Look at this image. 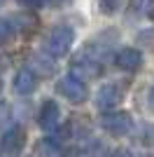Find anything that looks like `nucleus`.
<instances>
[{
	"label": "nucleus",
	"instance_id": "20e7f679",
	"mask_svg": "<svg viewBox=\"0 0 154 157\" xmlns=\"http://www.w3.org/2000/svg\"><path fill=\"white\" fill-rule=\"evenodd\" d=\"M56 89H58V94L63 98H68L70 103H84V101H86V87H84V82L79 78H75V75L61 78Z\"/></svg>",
	"mask_w": 154,
	"mask_h": 157
},
{
	"label": "nucleus",
	"instance_id": "a211bd4d",
	"mask_svg": "<svg viewBox=\"0 0 154 157\" xmlns=\"http://www.w3.org/2000/svg\"><path fill=\"white\" fill-rule=\"evenodd\" d=\"M0 92H2V78H0Z\"/></svg>",
	"mask_w": 154,
	"mask_h": 157
},
{
	"label": "nucleus",
	"instance_id": "7ed1b4c3",
	"mask_svg": "<svg viewBox=\"0 0 154 157\" xmlns=\"http://www.w3.org/2000/svg\"><path fill=\"white\" fill-rule=\"evenodd\" d=\"M124 94H126V87L124 85H119V82H108V85H103L96 92V105L101 110H112L115 105L122 103Z\"/></svg>",
	"mask_w": 154,
	"mask_h": 157
},
{
	"label": "nucleus",
	"instance_id": "6e6552de",
	"mask_svg": "<svg viewBox=\"0 0 154 157\" xmlns=\"http://www.w3.org/2000/svg\"><path fill=\"white\" fill-rule=\"evenodd\" d=\"M38 89V75L33 71H28V68H24V71H19L16 75H14V92L16 94H33Z\"/></svg>",
	"mask_w": 154,
	"mask_h": 157
},
{
	"label": "nucleus",
	"instance_id": "f3484780",
	"mask_svg": "<svg viewBox=\"0 0 154 157\" xmlns=\"http://www.w3.org/2000/svg\"><path fill=\"white\" fill-rule=\"evenodd\" d=\"M63 157H79V152L77 150H68V152H63Z\"/></svg>",
	"mask_w": 154,
	"mask_h": 157
},
{
	"label": "nucleus",
	"instance_id": "4468645a",
	"mask_svg": "<svg viewBox=\"0 0 154 157\" xmlns=\"http://www.w3.org/2000/svg\"><path fill=\"white\" fill-rule=\"evenodd\" d=\"M45 2H49V7H56L58 10V7H65L70 0H45Z\"/></svg>",
	"mask_w": 154,
	"mask_h": 157
},
{
	"label": "nucleus",
	"instance_id": "dca6fc26",
	"mask_svg": "<svg viewBox=\"0 0 154 157\" xmlns=\"http://www.w3.org/2000/svg\"><path fill=\"white\" fill-rule=\"evenodd\" d=\"M149 108H152V110H154V87H152V89H149Z\"/></svg>",
	"mask_w": 154,
	"mask_h": 157
},
{
	"label": "nucleus",
	"instance_id": "ddd939ff",
	"mask_svg": "<svg viewBox=\"0 0 154 157\" xmlns=\"http://www.w3.org/2000/svg\"><path fill=\"white\" fill-rule=\"evenodd\" d=\"M110 157H133V155H131V150H126V148H117V150L110 152Z\"/></svg>",
	"mask_w": 154,
	"mask_h": 157
},
{
	"label": "nucleus",
	"instance_id": "f257e3e1",
	"mask_svg": "<svg viewBox=\"0 0 154 157\" xmlns=\"http://www.w3.org/2000/svg\"><path fill=\"white\" fill-rule=\"evenodd\" d=\"M72 42H75V31H72L70 26H56V28H51V31L45 35L42 47H45L47 56L61 59V56H65V54L70 52Z\"/></svg>",
	"mask_w": 154,
	"mask_h": 157
},
{
	"label": "nucleus",
	"instance_id": "f03ea898",
	"mask_svg": "<svg viewBox=\"0 0 154 157\" xmlns=\"http://www.w3.org/2000/svg\"><path fill=\"white\" fill-rule=\"evenodd\" d=\"M101 127L108 131V134H112V136H124V134L131 131L133 120H131V115L124 113V110H108L101 117Z\"/></svg>",
	"mask_w": 154,
	"mask_h": 157
},
{
	"label": "nucleus",
	"instance_id": "9b49d317",
	"mask_svg": "<svg viewBox=\"0 0 154 157\" xmlns=\"http://www.w3.org/2000/svg\"><path fill=\"white\" fill-rule=\"evenodd\" d=\"M14 35V26L9 24V21H5V19H0V45H5L7 40Z\"/></svg>",
	"mask_w": 154,
	"mask_h": 157
},
{
	"label": "nucleus",
	"instance_id": "f8f14e48",
	"mask_svg": "<svg viewBox=\"0 0 154 157\" xmlns=\"http://www.w3.org/2000/svg\"><path fill=\"white\" fill-rule=\"evenodd\" d=\"M24 7H28V10H40V7L45 5V0H19Z\"/></svg>",
	"mask_w": 154,
	"mask_h": 157
},
{
	"label": "nucleus",
	"instance_id": "0eeeda50",
	"mask_svg": "<svg viewBox=\"0 0 154 157\" xmlns=\"http://www.w3.org/2000/svg\"><path fill=\"white\" fill-rule=\"evenodd\" d=\"M58 117H61V108H58L56 101H51V98L42 101L40 113H38V124L45 131H49V129H54V127L58 124Z\"/></svg>",
	"mask_w": 154,
	"mask_h": 157
},
{
	"label": "nucleus",
	"instance_id": "1a4fd4ad",
	"mask_svg": "<svg viewBox=\"0 0 154 157\" xmlns=\"http://www.w3.org/2000/svg\"><path fill=\"white\" fill-rule=\"evenodd\" d=\"M124 0H98V10H101V14H108V17H112V14L122 7Z\"/></svg>",
	"mask_w": 154,
	"mask_h": 157
},
{
	"label": "nucleus",
	"instance_id": "6ab92c4d",
	"mask_svg": "<svg viewBox=\"0 0 154 157\" xmlns=\"http://www.w3.org/2000/svg\"><path fill=\"white\" fill-rule=\"evenodd\" d=\"M0 2H5V0H0Z\"/></svg>",
	"mask_w": 154,
	"mask_h": 157
},
{
	"label": "nucleus",
	"instance_id": "9d476101",
	"mask_svg": "<svg viewBox=\"0 0 154 157\" xmlns=\"http://www.w3.org/2000/svg\"><path fill=\"white\" fill-rule=\"evenodd\" d=\"M56 152H58V143L51 141V138H45V141L40 143V148H38L40 157H51V155H56Z\"/></svg>",
	"mask_w": 154,
	"mask_h": 157
},
{
	"label": "nucleus",
	"instance_id": "39448f33",
	"mask_svg": "<svg viewBox=\"0 0 154 157\" xmlns=\"http://www.w3.org/2000/svg\"><path fill=\"white\" fill-rule=\"evenodd\" d=\"M24 145H26V131L21 129V127L7 129L5 134H2V138H0V148H2V152H7V155H19V152L24 150Z\"/></svg>",
	"mask_w": 154,
	"mask_h": 157
},
{
	"label": "nucleus",
	"instance_id": "423d86ee",
	"mask_svg": "<svg viewBox=\"0 0 154 157\" xmlns=\"http://www.w3.org/2000/svg\"><path fill=\"white\" fill-rule=\"evenodd\" d=\"M115 63H117V68H122L126 73H135V71H140V66H142V52L135 49V47H124L115 56Z\"/></svg>",
	"mask_w": 154,
	"mask_h": 157
},
{
	"label": "nucleus",
	"instance_id": "2eb2a0df",
	"mask_svg": "<svg viewBox=\"0 0 154 157\" xmlns=\"http://www.w3.org/2000/svg\"><path fill=\"white\" fill-rule=\"evenodd\" d=\"M5 120H7V105H5V103H0V124H2Z\"/></svg>",
	"mask_w": 154,
	"mask_h": 157
}]
</instances>
